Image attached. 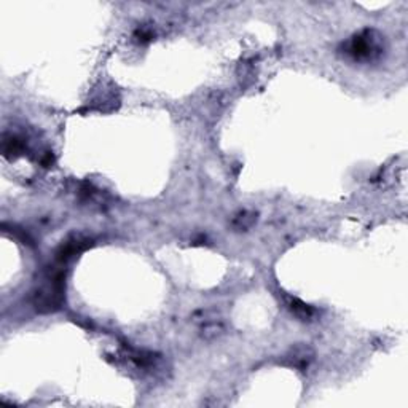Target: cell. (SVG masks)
<instances>
[{
    "mask_svg": "<svg viewBox=\"0 0 408 408\" xmlns=\"http://www.w3.org/2000/svg\"><path fill=\"white\" fill-rule=\"evenodd\" d=\"M383 53H385V40L381 34L373 29H365L343 43V55L357 62L376 61L383 56Z\"/></svg>",
    "mask_w": 408,
    "mask_h": 408,
    "instance_id": "obj_1",
    "label": "cell"
},
{
    "mask_svg": "<svg viewBox=\"0 0 408 408\" xmlns=\"http://www.w3.org/2000/svg\"><path fill=\"white\" fill-rule=\"evenodd\" d=\"M64 276L62 273L50 274L34 292V307L42 313L55 311L62 303Z\"/></svg>",
    "mask_w": 408,
    "mask_h": 408,
    "instance_id": "obj_2",
    "label": "cell"
},
{
    "mask_svg": "<svg viewBox=\"0 0 408 408\" xmlns=\"http://www.w3.org/2000/svg\"><path fill=\"white\" fill-rule=\"evenodd\" d=\"M314 359H316V351H314V348L311 345H307V343H297V345L289 348L286 354L283 356L281 362L284 365L295 368V370L307 372L308 368L311 367Z\"/></svg>",
    "mask_w": 408,
    "mask_h": 408,
    "instance_id": "obj_3",
    "label": "cell"
},
{
    "mask_svg": "<svg viewBox=\"0 0 408 408\" xmlns=\"http://www.w3.org/2000/svg\"><path fill=\"white\" fill-rule=\"evenodd\" d=\"M286 303H287V308L291 309L293 316H297L300 321H313V319L316 317V309H314L311 304H307L304 302H302V300L297 297H291V295H287Z\"/></svg>",
    "mask_w": 408,
    "mask_h": 408,
    "instance_id": "obj_4",
    "label": "cell"
},
{
    "mask_svg": "<svg viewBox=\"0 0 408 408\" xmlns=\"http://www.w3.org/2000/svg\"><path fill=\"white\" fill-rule=\"evenodd\" d=\"M225 333V324L220 319H209V321H203L200 327V335L204 340L213 341L215 338L222 337Z\"/></svg>",
    "mask_w": 408,
    "mask_h": 408,
    "instance_id": "obj_5",
    "label": "cell"
},
{
    "mask_svg": "<svg viewBox=\"0 0 408 408\" xmlns=\"http://www.w3.org/2000/svg\"><path fill=\"white\" fill-rule=\"evenodd\" d=\"M257 222V214L250 213V211H241L232 219V227L238 232H245L250 227H254V224Z\"/></svg>",
    "mask_w": 408,
    "mask_h": 408,
    "instance_id": "obj_6",
    "label": "cell"
}]
</instances>
